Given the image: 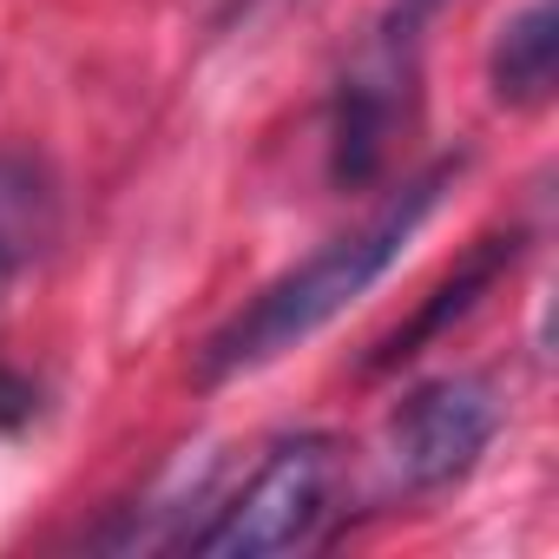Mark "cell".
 Wrapping results in <instances>:
<instances>
[{
    "label": "cell",
    "instance_id": "obj_4",
    "mask_svg": "<svg viewBox=\"0 0 559 559\" xmlns=\"http://www.w3.org/2000/svg\"><path fill=\"white\" fill-rule=\"evenodd\" d=\"M493 435H500V395L480 376H435V382L408 389L402 408L389 415L382 461H389L395 487L435 493V487H454L461 474H474V461L487 454Z\"/></svg>",
    "mask_w": 559,
    "mask_h": 559
},
{
    "label": "cell",
    "instance_id": "obj_6",
    "mask_svg": "<svg viewBox=\"0 0 559 559\" xmlns=\"http://www.w3.org/2000/svg\"><path fill=\"white\" fill-rule=\"evenodd\" d=\"M487 86L513 112H533L552 99V86H559V0H526L520 14H507V27L493 34V53H487Z\"/></svg>",
    "mask_w": 559,
    "mask_h": 559
},
{
    "label": "cell",
    "instance_id": "obj_7",
    "mask_svg": "<svg viewBox=\"0 0 559 559\" xmlns=\"http://www.w3.org/2000/svg\"><path fill=\"white\" fill-rule=\"evenodd\" d=\"M60 230V198L27 152H0V276L27 270Z\"/></svg>",
    "mask_w": 559,
    "mask_h": 559
},
{
    "label": "cell",
    "instance_id": "obj_8",
    "mask_svg": "<svg viewBox=\"0 0 559 559\" xmlns=\"http://www.w3.org/2000/svg\"><path fill=\"white\" fill-rule=\"evenodd\" d=\"M34 408H40L34 382H27V376H14V369H0V435H8V428H27V421H34Z\"/></svg>",
    "mask_w": 559,
    "mask_h": 559
},
{
    "label": "cell",
    "instance_id": "obj_2",
    "mask_svg": "<svg viewBox=\"0 0 559 559\" xmlns=\"http://www.w3.org/2000/svg\"><path fill=\"white\" fill-rule=\"evenodd\" d=\"M336 441L330 435H297L270 448L263 467L211 513V526L191 533L198 559H270V552H304L323 539L336 513Z\"/></svg>",
    "mask_w": 559,
    "mask_h": 559
},
{
    "label": "cell",
    "instance_id": "obj_1",
    "mask_svg": "<svg viewBox=\"0 0 559 559\" xmlns=\"http://www.w3.org/2000/svg\"><path fill=\"white\" fill-rule=\"evenodd\" d=\"M461 171H467V152L421 165L376 217H362L356 230L330 237V243L310 250L297 270H284L276 284H263V290L204 343L198 376H204V382L250 376V369H263V362H276V356H290L297 343H310V336H317L323 323H336L349 304H362L382 276L402 263V250L421 237V224L441 211V198L461 185Z\"/></svg>",
    "mask_w": 559,
    "mask_h": 559
},
{
    "label": "cell",
    "instance_id": "obj_3",
    "mask_svg": "<svg viewBox=\"0 0 559 559\" xmlns=\"http://www.w3.org/2000/svg\"><path fill=\"white\" fill-rule=\"evenodd\" d=\"M441 8L448 0H395L382 14V27H376V40L362 47V60L343 73L336 126H330V178L343 191H356V185H369L382 171L389 139H395V126L408 119V99H415L428 21Z\"/></svg>",
    "mask_w": 559,
    "mask_h": 559
},
{
    "label": "cell",
    "instance_id": "obj_5",
    "mask_svg": "<svg viewBox=\"0 0 559 559\" xmlns=\"http://www.w3.org/2000/svg\"><path fill=\"white\" fill-rule=\"evenodd\" d=\"M520 243H526L520 230H493V237H480V243H474V250H467L448 276H441V284L415 304V317H408V323H395V330L376 343V356L362 362V376H389V369L415 362L428 343H441L454 323H467V317L480 310V297H487V290L500 284V276L520 263Z\"/></svg>",
    "mask_w": 559,
    "mask_h": 559
}]
</instances>
